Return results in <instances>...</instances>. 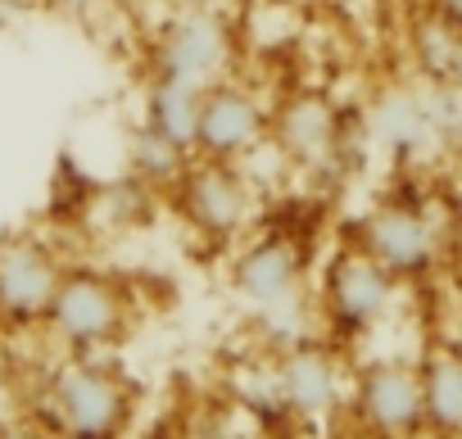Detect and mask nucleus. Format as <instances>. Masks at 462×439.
<instances>
[{
    "label": "nucleus",
    "mask_w": 462,
    "mask_h": 439,
    "mask_svg": "<svg viewBox=\"0 0 462 439\" xmlns=\"http://www.w3.org/2000/svg\"><path fill=\"white\" fill-rule=\"evenodd\" d=\"M236 69V28L217 5H186L163 19L150 46L145 73L181 78L190 87H208Z\"/></svg>",
    "instance_id": "0eeeda50"
},
{
    "label": "nucleus",
    "mask_w": 462,
    "mask_h": 439,
    "mask_svg": "<svg viewBox=\"0 0 462 439\" xmlns=\"http://www.w3.org/2000/svg\"><path fill=\"white\" fill-rule=\"evenodd\" d=\"M159 199L172 208V217L186 227V236L213 254L236 250L250 217L259 213L254 181L241 172V163L199 159V154H190V163L177 172V181Z\"/></svg>",
    "instance_id": "20e7f679"
},
{
    "label": "nucleus",
    "mask_w": 462,
    "mask_h": 439,
    "mask_svg": "<svg viewBox=\"0 0 462 439\" xmlns=\"http://www.w3.org/2000/svg\"><path fill=\"white\" fill-rule=\"evenodd\" d=\"M349 118L322 87H291L273 100L268 145L304 177H331L349 163Z\"/></svg>",
    "instance_id": "423d86ee"
},
{
    "label": "nucleus",
    "mask_w": 462,
    "mask_h": 439,
    "mask_svg": "<svg viewBox=\"0 0 462 439\" xmlns=\"http://www.w3.org/2000/svg\"><path fill=\"white\" fill-rule=\"evenodd\" d=\"M199 91L181 78H163V73H145L141 87V123L150 132H159L163 141H172L177 150L195 154V123H199Z\"/></svg>",
    "instance_id": "2eb2a0df"
},
{
    "label": "nucleus",
    "mask_w": 462,
    "mask_h": 439,
    "mask_svg": "<svg viewBox=\"0 0 462 439\" xmlns=\"http://www.w3.org/2000/svg\"><path fill=\"white\" fill-rule=\"evenodd\" d=\"M453 344H457V353H462V322H457V335H453Z\"/></svg>",
    "instance_id": "4be33fe9"
},
{
    "label": "nucleus",
    "mask_w": 462,
    "mask_h": 439,
    "mask_svg": "<svg viewBox=\"0 0 462 439\" xmlns=\"http://www.w3.org/2000/svg\"><path fill=\"white\" fill-rule=\"evenodd\" d=\"M345 403L367 439H421L417 358H363L349 371Z\"/></svg>",
    "instance_id": "6e6552de"
},
{
    "label": "nucleus",
    "mask_w": 462,
    "mask_h": 439,
    "mask_svg": "<svg viewBox=\"0 0 462 439\" xmlns=\"http://www.w3.org/2000/svg\"><path fill=\"white\" fill-rule=\"evenodd\" d=\"M23 416V380H19V367L14 358L0 349V425Z\"/></svg>",
    "instance_id": "f3484780"
},
{
    "label": "nucleus",
    "mask_w": 462,
    "mask_h": 439,
    "mask_svg": "<svg viewBox=\"0 0 462 439\" xmlns=\"http://www.w3.org/2000/svg\"><path fill=\"white\" fill-rule=\"evenodd\" d=\"M273 105L241 78H217L199 91V123H195V154L241 163L259 145H268Z\"/></svg>",
    "instance_id": "9d476101"
},
{
    "label": "nucleus",
    "mask_w": 462,
    "mask_h": 439,
    "mask_svg": "<svg viewBox=\"0 0 462 439\" xmlns=\"http://www.w3.org/2000/svg\"><path fill=\"white\" fill-rule=\"evenodd\" d=\"M430 5H439V10H444V14H448V19L462 28V0H430Z\"/></svg>",
    "instance_id": "412c9836"
},
{
    "label": "nucleus",
    "mask_w": 462,
    "mask_h": 439,
    "mask_svg": "<svg viewBox=\"0 0 462 439\" xmlns=\"http://www.w3.org/2000/svg\"><path fill=\"white\" fill-rule=\"evenodd\" d=\"M46 10H55V14H64V19H87V14H96L105 0H42Z\"/></svg>",
    "instance_id": "6ab92c4d"
},
{
    "label": "nucleus",
    "mask_w": 462,
    "mask_h": 439,
    "mask_svg": "<svg viewBox=\"0 0 462 439\" xmlns=\"http://www.w3.org/2000/svg\"><path fill=\"white\" fill-rule=\"evenodd\" d=\"M403 286L363 250H354L349 241H336L322 272H318V335L331 340L340 353L354 349L367 331H376L385 322V313L394 308V295Z\"/></svg>",
    "instance_id": "39448f33"
},
{
    "label": "nucleus",
    "mask_w": 462,
    "mask_h": 439,
    "mask_svg": "<svg viewBox=\"0 0 462 439\" xmlns=\"http://www.w3.org/2000/svg\"><path fill=\"white\" fill-rule=\"evenodd\" d=\"M226 286L241 304L259 308V304H273L300 286H309V250L295 232L286 227H268L250 241H241L231 250V263H226Z\"/></svg>",
    "instance_id": "f8f14e48"
},
{
    "label": "nucleus",
    "mask_w": 462,
    "mask_h": 439,
    "mask_svg": "<svg viewBox=\"0 0 462 439\" xmlns=\"http://www.w3.org/2000/svg\"><path fill=\"white\" fill-rule=\"evenodd\" d=\"M273 398L300 421H327L349 398L345 353L322 335L295 340L273 362Z\"/></svg>",
    "instance_id": "9b49d317"
},
{
    "label": "nucleus",
    "mask_w": 462,
    "mask_h": 439,
    "mask_svg": "<svg viewBox=\"0 0 462 439\" xmlns=\"http://www.w3.org/2000/svg\"><path fill=\"white\" fill-rule=\"evenodd\" d=\"M0 439H55V434L42 421H32V416H14V421L0 425Z\"/></svg>",
    "instance_id": "a211bd4d"
},
{
    "label": "nucleus",
    "mask_w": 462,
    "mask_h": 439,
    "mask_svg": "<svg viewBox=\"0 0 462 439\" xmlns=\"http://www.w3.org/2000/svg\"><path fill=\"white\" fill-rule=\"evenodd\" d=\"M69 259L37 232L0 236V331H42Z\"/></svg>",
    "instance_id": "1a4fd4ad"
},
{
    "label": "nucleus",
    "mask_w": 462,
    "mask_h": 439,
    "mask_svg": "<svg viewBox=\"0 0 462 439\" xmlns=\"http://www.w3.org/2000/svg\"><path fill=\"white\" fill-rule=\"evenodd\" d=\"M448 223L453 217H444V208L430 195L381 199V204L363 208L354 223L340 227V241H349L354 250L376 259L399 286H421L448 259V241H453Z\"/></svg>",
    "instance_id": "7ed1b4c3"
},
{
    "label": "nucleus",
    "mask_w": 462,
    "mask_h": 439,
    "mask_svg": "<svg viewBox=\"0 0 462 439\" xmlns=\"http://www.w3.org/2000/svg\"><path fill=\"white\" fill-rule=\"evenodd\" d=\"M141 412V380L114 353H60L37 385L32 421L55 439H127Z\"/></svg>",
    "instance_id": "f257e3e1"
},
{
    "label": "nucleus",
    "mask_w": 462,
    "mask_h": 439,
    "mask_svg": "<svg viewBox=\"0 0 462 439\" xmlns=\"http://www.w3.org/2000/svg\"><path fill=\"white\" fill-rule=\"evenodd\" d=\"M42 331L60 353H114L141 331V290L114 268L69 263Z\"/></svg>",
    "instance_id": "f03ea898"
},
{
    "label": "nucleus",
    "mask_w": 462,
    "mask_h": 439,
    "mask_svg": "<svg viewBox=\"0 0 462 439\" xmlns=\"http://www.w3.org/2000/svg\"><path fill=\"white\" fill-rule=\"evenodd\" d=\"M421 371V439H462V353L448 340H430L417 358Z\"/></svg>",
    "instance_id": "4468645a"
},
{
    "label": "nucleus",
    "mask_w": 462,
    "mask_h": 439,
    "mask_svg": "<svg viewBox=\"0 0 462 439\" xmlns=\"http://www.w3.org/2000/svg\"><path fill=\"white\" fill-rule=\"evenodd\" d=\"M363 127H367V145H381L390 159H417V154L435 150L426 114H421L417 78L412 82H381L372 91V100L363 105Z\"/></svg>",
    "instance_id": "ddd939ff"
},
{
    "label": "nucleus",
    "mask_w": 462,
    "mask_h": 439,
    "mask_svg": "<svg viewBox=\"0 0 462 439\" xmlns=\"http://www.w3.org/2000/svg\"><path fill=\"white\" fill-rule=\"evenodd\" d=\"M457 32H462V28H457L439 5H430V0H426V5L408 19V59H412V78H444Z\"/></svg>",
    "instance_id": "dca6fc26"
},
{
    "label": "nucleus",
    "mask_w": 462,
    "mask_h": 439,
    "mask_svg": "<svg viewBox=\"0 0 462 439\" xmlns=\"http://www.w3.org/2000/svg\"><path fill=\"white\" fill-rule=\"evenodd\" d=\"M444 82H453V87L462 91V32H457V41H453V55H448V73H444Z\"/></svg>",
    "instance_id": "aec40b11"
}]
</instances>
